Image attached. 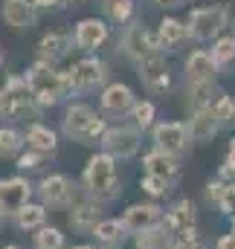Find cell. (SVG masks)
<instances>
[{
    "label": "cell",
    "mask_w": 235,
    "mask_h": 249,
    "mask_svg": "<svg viewBox=\"0 0 235 249\" xmlns=\"http://www.w3.org/2000/svg\"><path fill=\"white\" fill-rule=\"evenodd\" d=\"M23 78H26V87H29L35 105H41V107H53L64 93H70L67 72H59L53 64H44V61L32 64Z\"/></svg>",
    "instance_id": "1"
},
{
    "label": "cell",
    "mask_w": 235,
    "mask_h": 249,
    "mask_svg": "<svg viewBox=\"0 0 235 249\" xmlns=\"http://www.w3.org/2000/svg\"><path fill=\"white\" fill-rule=\"evenodd\" d=\"M84 183L87 191L99 200H111L117 197V165L111 154H96L90 157L87 168H84Z\"/></svg>",
    "instance_id": "2"
},
{
    "label": "cell",
    "mask_w": 235,
    "mask_h": 249,
    "mask_svg": "<svg viewBox=\"0 0 235 249\" xmlns=\"http://www.w3.org/2000/svg\"><path fill=\"white\" fill-rule=\"evenodd\" d=\"M32 93L26 87V78H18L12 75L6 81V87H0V116L6 119H26V116H35V107H32Z\"/></svg>",
    "instance_id": "3"
},
{
    "label": "cell",
    "mask_w": 235,
    "mask_h": 249,
    "mask_svg": "<svg viewBox=\"0 0 235 249\" xmlns=\"http://www.w3.org/2000/svg\"><path fill=\"white\" fill-rule=\"evenodd\" d=\"M105 122L87 107V105H70L64 113V133L78 142H93L96 136H105Z\"/></svg>",
    "instance_id": "4"
},
{
    "label": "cell",
    "mask_w": 235,
    "mask_h": 249,
    "mask_svg": "<svg viewBox=\"0 0 235 249\" xmlns=\"http://www.w3.org/2000/svg\"><path fill=\"white\" fill-rule=\"evenodd\" d=\"M230 20V9L227 6H200L189 15L186 29L192 41H212Z\"/></svg>",
    "instance_id": "5"
},
{
    "label": "cell",
    "mask_w": 235,
    "mask_h": 249,
    "mask_svg": "<svg viewBox=\"0 0 235 249\" xmlns=\"http://www.w3.org/2000/svg\"><path fill=\"white\" fill-rule=\"evenodd\" d=\"M105 78H108V67L99 58H81L78 64H73V70H67L70 93H87L96 84H102Z\"/></svg>",
    "instance_id": "6"
},
{
    "label": "cell",
    "mask_w": 235,
    "mask_h": 249,
    "mask_svg": "<svg viewBox=\"0 0 235 249\" xmlns=\"http://www.w3.org/2000/svg\"><path fill=\"white\" fill-rule=\"evenodd\" d=\"M122 50H125L128 58H134V61L139 64L145 55H151V53L160 50V41H157L142 23H131V26H125V32H122Z\"/></svg>",
    "instance_id": "7"
},
{
    "label": "cell",
    "mask_w": 235,
    "mask_h": 249,
    "mask_svg": "<svg viewBox=\"0 0 235 249\" xmlns=\"http://www.w3.org/2000/svg\"><path fill=\"white\" fill-rule=\"evenodd\" d=\"M139 78L151 93H166L172 87V75H169V64L163 58V53H151L139 61Z\"/></svg>",
    "instance_id": "8"
},
{
    "label": "cell",
    "mask_w": 235,
    "mask_h": 249,
    "mask_svg": "<svg viewBox=\"0 0 235 249\" xmlns=\"http://www.w3.org/2000/svg\"><path fill=\"white\" fill-rule=\"evenodd\" d=\"M111 35V26L102 18H81L73 32V44L78 50H99Z\"/></svg>",
    "instance_id": "9"
},
{
    "label": "cell",
    "mask_w": 235,
    "mask_h": 249,
    "mask_svg": "<svg viewBox=\"0 0 235 249\" xmlns=\"http://www.w3.org/2000/svg\"><path fill=\"white\" fill-rule=\"evenodd\" d=\"M0 15L15 32H26L38 20V9L32 6V0H3L0 3Z\"/></svg>",
    "instance_id": "10"
},
{
    "label": "cell",
    "mask_w": 235,
    "mask_h": 249,
    "mask_svg": "<svg viewBox=\"0 0 235 249\" xmlns=\"http://www.w3.org/2000/svg\"><path fill=\"white\" fill-rule=\"evenodd\" d=\"M102 145L108 148L111 157H134L139 148V133L134 127H108L102 136Z\"/></svg>",
    "instance_id": "11"
},
{
    "label": "cell",
    "mask_w": 235,
    "mask_h": 249,
    "mask_svg": "<svg viewBox=\"0 0 235 249\" xmlns=\"http://www.w3.org/2000/svg\"><path fill=\"white\" fill-rule=\"evenodd\" d=\"M154 142H157V148L160 151H166V154H180L186 145H189V127L183 122H163L154 127Z\"/></svg>",
    "instance_id": "12"
},
{
    "label": "cell",
    "mask_w": 235,
    "mask_h": 249,
    "mask_svg": "<svg viewBox=\"0 0 235 249\" xmlns=\"http://www.w3.org/2000/svg\"><path fill=\"white\" fill-rule=\"evenodd\" d=\"M215 72H218V67L212 61V55L203 53V50H195L186 58V78H189V84H212Z\"/></svg>",
    "instance_id": "13"
},
{
    "label": "cell",
    "mask_w": 235,
    "mask_h": 249,
    "mask_svg": "<svg viewBox=\"0 0 235 249\" xmlns=\"http://www.w3.org/2000/svg\"><path fill=\"white\" fill-rule=\"evenodd\" d=\"M29 183L15 177V180H0V212H20L29 200Z\"/></svg>",
    "instance_id": "14"
},
{
    "label": "cell",
    "mask_w": 235,
    "mask_h": 249,
    "mask_svg": "<svg viewBox=\"0 0 235 249\" xmlns=\"http://www.w3.org/2000/svg\"><path fill=\"white\" fill-rule=\"evenodd\" d=\"M102 110L111 113V116H122L128 110H134V93L128 84H108L105 93H102Z\"/></svg>",
    "instance_id": "15"
},
{
    "label": "cell",
    "mask_w": 235,
    "mask_h": 249,
    "mask_svg": "<svg viewBox=\"0 0 235 249\" xmlns=\"http://www.w3.org/2000/svg\"><path fill=\"white\" fill-rule=\"evenodd\" d=\"M67 50H73V38L64 35V32H47L41 41H38V61L53 64L67 55Z\"/></svg>",
    "instance_id": "16"
},
{
    "label": "cell",
    "mask_w": 235,
    "mask_h": 249,
    "mask_svg": "<svg viewBox=\"0 0 235 249\" xmlns=\"http://www.w3.org/2000/svg\"><path fill=\"white\" fill-rule=\"evenodd\" d=\"M218 119H215V113H212V107H200V110H195L192 113V119H189V139H195V142H209L215 133H218Z\"/></svg>",
    "instance_id": "17"
},
{
    "label": "cell",
    "mask_w": 235,
    "mask_h": 249,
    "mask_svg": "<svg viewBox=\"0 0 235 249\" xmlns=\"http://www.w3.org/2000/svg\"><path fill=\"white\" fill-rule=\"evenodd\" d=\"M157 217H160V209L157 206H131L128 212H125V229H131V232H148L154 223H157Z\"/></svg>",
    "instance_id": "18"
},
{
    "label": "cell",
    "mask_w": 235,
    "mask_h": 249,
    "mask_svg": "<svg viewBox=\"0 0 235 249\" xmlns=\"http://www.w3.org/2000/svg\"><path fill=\"white\" fill-rule=\"evenodd\" d=\"M145 171H148V177H157V180H172L177 174V162L172 154H166V151H151L148 157H145Z\"/></svg>",
    "instance_id": "19"
},
{
    "label": "cell",
    "mask_w": 235,
    "mask_h": 249,
    "mask_svg": "<svg viewBox=\"0 0 235 249\" xmlns=\"http://www.w3.org/2000/svg\"><path fill=\"white\" fill-rule=\"evenodd\" d=\"M169 226L175 232H180V238H192V232H195V203L180 200L175 206V212L169 214Z\"/></svg>",
    "instance_id": "20"
},
{
    "label": "cell",
    "mask_w": 235,
    "mask_h": 249,
    "mask_svg": "<svg viewBox=\"0 0 235 249\" xmlns=\"http://www.w3.org/2000/svg\"><path fill=\"white\" fill-rule=\"evenodd\" d=\"M41 194L50 206H61L70 200V180L61 177V174H53V177H44L41 180Z\"/></svg>",
    "instance_id": "21"
},
{
    "label": "cell",
    "mask_w": 235,
    "mask_h": 249,
    "mask_svg": "<svg viewBox=\"0 0 235 249\" xmlns=\"http://www.w3.org/2000/svg\"><path fill=\"white\" fill-rule=\"evenodd\" d=\"M186 38H189V29H186L183 20H177V18H163L160 20V32H157L160 47H180Z\"/></svg>",
    "instance_id": "22"
},
{
    "label": "cell",
    "mask_w": 235,
    "mask_h": 249,
    "mask_svg": "<svg viewBox=\"0 0 235 249\" xmlns=\"http://www.w3.org/2000/svg\"><path fill=\"white\" fill-rule=\"evenodd\" d=\"M26 145L38 154H53L56 151V133L47 124H32L26 130Z\"/></svg>",
    "instance_id": "23"
},
{
    "label": "cell",
    "mask_w": 235,
    "mask_h": 249,
    "mask_svg": "<svg viewBox=\"0 0 235 249\" xmlns=\"http://www.w3.org/2000/svg\"><path fill=\"white\" fill-rule=\"evenodd\" d=\"M99 6H102L105 18L111 23H119V26L134 18V0H99Z\"/></svg>",
    "instance_id": "24"
},
{
    "label": "cell",
    "mask_w": 235,
    "mask_h": 249,
    "mask_svg": "<svg viewBox=\"0 0 235 249\" xmlns=\"http://www.w3.org/2000/svg\"><path fill=\"white\" fill-rule=\"evenodd\" d=\"M209 55H212V61H215V67H218V70H221V67H227V64H233L235 61V35L218 38Z\"/></svg>",
    "instance_id": "25"
},
{
    "label": "cell",
    "mask_w": 235,
    "mask_h": 249,
    "mask_svg": "<svg viewBox=\"0 0 235 249\" xmlns=\"http://www.w3.org/2000/svg\"><path fill=\"white\" fill-rule=\"evenodd\" d=\"M23 148V136L12 127H0V157H15L18 151Z\"/></svg>",
    "instance_id": "26"
},
{
    "label": "cell",
    "mask_w": 235,
    "mask_h": 249,
    "mask_svg": "<svg viewBox=\"0 0 235 249\" xmlns=\"http://www.w3.org/2000/svg\"><path fill=\"white\" fill-rule=\"evenodd\" d=\"M96 220H99V209H93V206H78V209L70 214V223L78 226V229H87V226L96 229V226H99Z\"/></svg>",
    "instance_id": "27"
},
{
    "label": "cell",
    "mask_w": 235,
    "mask_h": 249,
    "mask_svg": "<svg viewBox=\"0 0 235 249\" xmlns=\"http://www.w3.org/2000/svg\"><path fill=\"white\" fill-rule=\"evenodd\" d=\"M212 107V113H215V119L221 124H227V122H235V102L230 99V96H221L215 105H209Z\"/></svg>",
    "instance_id": "28"
},
{
    "label": "cell",
    "mask_w": 235,
    "mask_h": 249,
    "mask_svg": "<svg viewBox=\"0 0 235 249\" xmlns=\"http://www.w3.org/2000/svg\"><path fill=\"white\" fill-rule=\"evenodd\" d=\"M122 223H117V220H102L99 226H96V238L99 241H105V244H114V241H119L122 238Z\"/></svg>",
    "instance_id": "29"
},
{
    "label": "cell",
    "mask_w": 235,
    "mask_h": 249,
    "mask_svg": "<svg viewBox=\"0 0 235 249\" xmlns=\"http://www.w3.org/2000/svg\"><path fill=\"white\" fill-rule=\"evenodd\" d=\"M44 220V209L41 206H23L20 212H18V223L23 226V229H32V226H38Z\"/></svg>",
    "instance_id": "30"
},
{
    "label": "cell",
    "mask_w": 235,
    "mask_h": 249,
    "mask_svg": "<svg viewBox=\"0 0 235 249\" xmlns=\"http://www.w3.org/2000/svg\"><path fill=\"white\" fill-rule=\"evenodd\" d=\"M131 113H134V124L142 127V130L154 122V105H151V102H139V105H134Z\"/></svg>",
    "instance_id": "31"
},
{
    "label": "cell",
    "mask_w": 235,
    "mask_h": 249,
    "mask_svg": "<svg viewBox=\"0 0 235 249\" xmlns=\"http://www.w3.org/2000/svg\"><path fill=\"white\" fill-rule=\"evenodd\" d=\"M61 232L59 229H41L38 235H35V247L38 249H61Z\"/></svg>",
    "instance_id": "32"
},
{
    "label": "cell",
    "mask_w": 235,
    "mask_h": 249,
    "mask_svg": "<svg viewBox=\"0 0 235 249\" xmlns=\"http://www.w3.org/2000/svg\"><path fill=\"white\" fill-rule=\"evenodd\" d=\"M166 180H157V177H148L145 174V180H142V191L145 194H151V197H160V194H166Z\"/></svg>",
    "instance_id": "33"
},
{
    "label": "cell",
    "mask_w": 235,
    "mask_h": 249,
    "mask_svg": "<svg viewBox=\"0 0 235 249\" xmlns=\"http://www.w3.org/2000/svg\"><path fill=\"white\" fill-rule=\"evenodd\" d=\"M163 247V232H142L139 235V249H160Z\"/></svg>",
    "instance_id": "34"
},
{
    "label": "cell",
    "mask_w": 235,
    "mask_h": 249,
    "mask_svg": "<svg viewBox=\"0 0 235 249\" xmlns=\"http://www.w3.org/2000/svg\"><path fill=\"white\" fill-rule=\"evenodd\" d=\"M41 157L44 154H38V151H32V154H23L20 160H18V165L26 171V168H38V162H41Z\"/></svg>",
    "instance_id": "35"
},
{
    "label": "cell",
    "mask_w": 235,
    "mask_h": 249,
    "mask_svg": "<svg viewBox=\"0 0 235 249\" xmlns=\"http://www.w3.org/2000/svg\"><path fill=\"white\" fill-rule=\"evenodd\" d=\"M32 6L35 9H59L61 0H32Z\"/></svg>",
    "instance_id": "36"
},
{
    "label": "cell",
    "mask_w": 235,
    "mask_h": 249,
    "mask_svg": "<svg viewBox=\"0 0 235 249\" xmlns=\"http://www.w3.org/2000/svg\"><path fill=\"white\" fill-rule=\"evenodd\" d=\"M218 249H235V235H227V238H221Z\"/></svg>",
    "instance_id": "37"
},
{
    "label": "cell",
    "mask_w": 235,
    "mask_h": 249,
    "mask_svg": "<svg viewBox=\"0 0 235 249\" xmlns=\"http://www.w3.org/2000/svg\"><path fill=\"white\" fill-rule=\"evenodd\" d=\"M81 3H84V0H61V6H73V9L81 6Z\"/></svg>",
    "instance_id": "38"
},
{
    "label": "cell",
    "mask_w": 235,
    "mask_h": 249,
    "mask_svg": "<svg viewBox=\"0 0 235 249\" xmlns=\"http://www.w3.org/2000/svg\"><path fill=\"white\" fill-rule=\"evenodd\" d=\"M154 3H160V6H175V0H154Z\"/></svg>",
    "instance_id": "39"
},
{
    "label": "cell",
    "mask_w": 235,
    "mask_h": 249,
    "mask_svg": "<svg viewBox=\"0 0 235 249\" xmlns=\"http://www.w3.org/2000/svg\"><path fill=\"white\" fill-rule=\"evenodd\" d=\"M227 23H230V26H233V29H235V9H233V12H230V20H227Z\"/></svg>",
    "instance_id": "40"
},
{
    "label": "cell",
    "mask_w": 235,
    "mask_h": 249,
    "mask_svg": "<svg viewBox=\"0 0 235 249\" xmlns=\"http://www.w3.org/2000/svg\"><path fill=\"white\" fill-rule=\"evenodd\" d=\"M180 3H189V0H175V6H180Z\"/></svg>",
    "instance_id": "41"
},
{
    "label": "cell",
    "mask_w": 235,
    "mask_h": 249,
    "mask_svg": "<svg viewBox=\"0 0 235 249\" xmlns=\"http://www.w3.org/2000/svg\"><path fill=\"white\" fill-rule=\"evenodd\" d=\"M0 67H3V50H0Z\"/></svg>",
    "instance_id": "42"
},
{
    "label": "cell",
    "mask_w": 235,
    "mask_h": 249,
    "mask_svg": "<svg viewBox=\"0 0 235 249\" xmlns=\"http://www.w3.org/2000/svg\"><path fill=\"white\" fill-rule=\"evenodd\" d=\"M73 249H90V247H73Z\"/></svg>",
    "instance_id": "43"
},
{
    "label": "cell",
    "mask_w": 235,
    "mask_h": 249,
    "mask_svg": "<svg viewBox=\"0 0 235 249\" xmlns=\"http://www.w3.org/2000/svg\"><path fill=\"white\" fill-rule=\"evenodd\" d=\"M6 249H18V247H6Z\"/></svg>",
    "instance_id": "44"
}]
</instances>
